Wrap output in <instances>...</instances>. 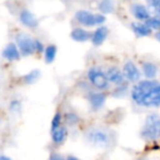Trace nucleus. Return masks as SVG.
Listing matches in <instances>:
<instances>
[{
	"mask_svg": "<svg viewBox=\"0 0 160 160\" xmlns=\"http://www.w3.org/2000/svg\"><path fill=\"white\" fill-rule=\"evenodd\" d=\"M34 41L35 38H32L30 34L21 32L18 33L16 36V45L18 46L19 52H20L21 56H31L35 54V49H34Z\"/></svg>",
	"mask_w": 160,
	"mask_h": 160,
	"instance_id": "nucleus-8",
	"label": "nucleus"
},
{
	"mask_svg": "<svg viewBox=\"0 0 160 160\" xmlns=\"http://www.w3.org/2000/svg\"><path fill=\"white\" fill-rule=\"evenodd\" d=\"M129 12L134 18V21L138 22H146L151 17L147 5L142 2H132L129 5Z\"/></svg>",
	"mask_w": 160,
	"mask_h": 160,
	"instance_id": "nucleus-11",
	"label": "nucleus"
},
{
	"mask_svg": "<svg viewBox=\"0 0 160 160\" xmlns=\"http://www.w3.org/2000/svg\"><path fill=\"white\" fill-rule=\"evenodd\" d=\"M137 160H151V159H149V158H145V157H142V158H139V159H137Z\"/></svg>",
	"mask_w": 160,
	"mask_h": 160,
	"instance_id": "nucleus-32",
	"label": "nucleus"
},
{
	"mask_svg": "<svg viewBox=\"0 0 160 160\" xmlns=\"http://www.w3.org/2000/svg\"><path fill=\"white\" fill-rule=\"evenodd\" d=\"M64 125V118H62V112L60 111H56L55 114L53 115L52 118V121H51V129H55V128H58L59 126Z\"/></svg>",
	"mask_w": 160,
	"mask_h": 160,
	"instance_id": "nucleus-23",
	"label": "nucleus"
},
{
	"mask_svg": "<svg viewBox=\"0 0 160 160\" xmlns=\"http://www.w3.org/2000/svg\"><path fill=\"white\" fill-rule=\"evenodd\" d=\"M66 160H81L79 157H77V156L75 155H67L66 156Z\"/></svg>",
	"mask_w": 160,
	"mask_h": 160,
	"instance_id": "nucleus-29",
	"label": "nucleus"
},
{
	"mask_svg": "<svg viewBox=\"0 0 160 160\" xmlns=\"http://www.w3.org/2000/svg\"><path fill=\"white\" fill-rule=\"evenodd\" d=\"M108 99H109V93L97 91L93 89H90L85 93V100L88 104V108L93 113H98L104 109Z\"/></svg>",
	"mask_w": 160,
	"mask_h": 160,
	"instance_id": "nucleus-6",
	"label": "nucleus"
},
{
	"mask_svg": "<svg viewBox=\"0 0 160 160\" xmlns=\"http://www.w3.org/2000/svg\"><path fill=\"white\" fill-rule=\"evenodd\" d=\"M57 52H58V48L55 44L45 45L44 52H43L44 62H46V64H53V62H55L56 57H57Z\"/></svg>",
	"mask_w": 160,
	"mask_h": 160,
	"instance_id": "nucleus-21",
	"label": "nucleus"
},
{
	"mask_svg": "<svg viewBox=\"0 0 160 160\" xmlns=\"http://www.w3.org/2000/svg\"><path fill=\"white\" fill-rule=\"evenodd\" d=\"M139 137L147 144L160 142V114L150 112L145 116L139 129Z\"/></svg>",
	"mask_w": 160,
	"mask_h": 160,
	"instance_id": "nucleus-3",
	"label": "nucleus"
},
{
	"mask_svg": "<svg viewBox=\"0 0 160 160\" xmlns=\"http://www.w3.org/2000/svg\"><path fill=\"white\" fill-rule=\"evenodd\" d=\"M110 35V29L108 25H100L96 29L91 30V38H90V43L92 46L100 47L107 42L108 38Z\"/></svg>",
	"mask_w": 160,
	"mask_h": 160,
	"instance_id": "nucleus-12",
	"label": "nucleus"
},
{
	"mask_svg": "<svg viewBox=\"0 0 160 160\" xmlns=\"http://www.w3.org/2000/svg\"><path fill=\"white\" fill-rule=\"evenodd\" d=\"M1 56L8 62H17L21 58V54L19 52L18 46L13 42H10L6 45L5 48L1 52Z\"/></svg>",
	"mask_w": 160,
	"mask_h": 160,
	"instance_id": "nucleus-17",
	"label": "nucleus"
},
{
	"mask_svg": "<svg viewBox=\"0 0 160 160\" xmlns=\"http://www.w3.org/2000/svg\"><path fill=\"white\" fill-rule=\"evenodd\" d=\"M86 142L93 148L109 149L116 142V134L109 127L102 125H91L83 132Z\"/></svg>",
	"mask_w": 160,
	"mask_h": 160,
	"instance_id": "nucleus-2",
	"label": "nucleus"
},
{
	"mask_svg": "<svg viewBox=\"0 0 160 160\" xmlns=\"http://www.w3.org/2000/svg\"><path fill=\"white\" fill-rule=\"evenodd\" d=\"M122 72L124 75L125 81L128 83L129 86H133L135 83H137L138 81L142 79V72H140L139 65L136 62H134L133 59H126L123 62L122 67Z\"/></svg>",
	"mask_w": 160,
	"mask_h": 160,
	"instance_id": "nucleus-7",
	"label": "nucleus"
},
{
	"mask_svg": "<svg viewBox=\"0 0 160 160\" xmlns=\"http://www.w3.org/2000/svg\"><path fill=\"white\" fill-rule=\"evenodd\" d=\"M129 99L136 107L142 109H160V80L142 79L131 86Z\"/></svg>",
	"mask_w": 160,
	"mask_h": 160,
	"instance_id": "nucleus-1",
	"label": "nucleus"
},
{
	"mask_svg": "<svg viewBox=\"0 0 160 160\" xmlns=\"http://www.w3.org/2000/svg\"><path fill=\"white\" fill-rule=\"evenodd\" d=\"M73 21L78 27L93 30L100 25H104L107 22V17L89 9H79L73 14Z\"/></svg>",
	"mask_w": 160,
	"mask_h": 160,
	"instance_id": "nucleus-4",
	"label": "nucleus"
},
{
	"mask_svg": "<svg viewBox=\"0 0 160 160\" xmlns=\"http://www.w3.org/2000/svg\"><path fill=\"white\" fill-rule=\"evenodd\" d=\"M41 77V71L38 69H33V70L27 72L24 76L22 77V81L25 85H33L40 79Z\"/></svg>",
	"mask_w": 160,
	"mask_h": 160,
	"instance_id": "nucleus-22",
	"label": "nucleus"
},
{
	"mask_svg": "<svg viewBox=\"0 0 160 160\" xmlns=\"http://www.w3.org/2000/svg\"><path fill=\"white\" fill-rule=\"evenodd\" d=\"M152 36L155 38V40L157 41V42L160 44V31H159V32H156V33H153V34H152Z\"/></svg>",
	"mask_w": 160,
	"mask_h": 160,
	"instance_id": "nucleus-30",
	"label": "nucleus"
},
{
	"mask_svg": "<svg viewBox=\"0 0 160 160\" xmlns=\"http://www.w3.org/2000/svg\"><path fill=\"white\" fill-rule=\"evenodd\" d=\"M47 160H66V156L62 155V153L57 152V151H53V152H51Z\"/></svg>",
	"mask_w": 160,
	"mask_h": 160,
	"instance_id": "nucleus-28",
	"label": "nucleus"
},
{
	"mask_svg": "<svg viewBox=\"0 0 160 160\" xmlns=\"http://www.w3.org/2000/svg\"><path fill=\"white\" fill-rule=\"evenodd\" d=\"M49 134H51V140L54 146L59 147V146H62V145L66 142V140L68 139L69 129L67 128L65 125H62V126H59L58 128L51 129Z\"/></svg>",
	"mask_w": 160,
	"mask_h": 160,
	"instance_id": "nucleus-14",
	"label": "nucleus"
},
{
	"mask_svg": "<svg viewBox=\"0 0 160 160\" xmlns=\"http://www.w3.org/2000/svg\"><path fill=\"white\" fill-rule=\"evenodd\" d=\"M45 48V44L40 40V38H35L34 41V49H35V54H43Z\"/></svg>",
	"mask_w": 160,
	"mask_h": 160,
	"instance_id": "nucleus-27",
	"label": "nucleus"
},
{
	"mask_svg": "<svg viewBox=\"0 0 160 160\" xmlns=\"http://www.w3.org/2000/svg\"><path fill=\"white\" fill-rule=\"evenodd\" d=\"M70 38L76 43H86L90 42V38H91V30H88L82 27H75L71 29L70 33H69Z\"/></svg>",
	"mask_w": 160,
	"mask_h": 160,
	"instance_id": "nucleus-15",
	"label": "nucleus"
},
{
	"mask_svg": "<svg viewBox=\"0 0 160 160\" xmlns=\"http://www.w3.org/2000/svg\"><path fill=\"white\" fill-rule=\"evenodd\" d=\"M18 19L23 27H25L27 29L30 30H36L38 28V25H40V20H38V17L31 10L27 9V8H23L19 12Z\"/></svg>",
	"mask_w": 160,
	"mask_h": 160,
	"instance_id": "nucleus-13",
	"label": "nucleus"
},
{
	"mask_svg": "<svg viewBox=\"0 0 160 160\" xmlns=\"http://www.w3.org/2000/svg\"><path fill=\"white\" fill-rule=\"evenodd\" d=\"M96 8L97 12L107 17L108 14H112L116 11V2L112 0H102V1L97 2Z\"/></svg>",
	"mask_w": 160,
	"mask_h": 160,
	"instance_id": "nucleus-19",
	"label": "nucleus"
},
{
	"mask_svg": "<svg viewBox=\"0 0 160 160\" xmlns=\"http://www.w3.org/2000/svg\"><path fill=\"white\" fill-rule=\"evenodd\" d=\"M0 160H12L10 157L8 156H5V155H0Z\"/></svg>",
	"mask_w": 160,
	"mask_h": 160,
	"instance_id": "nucleus-31",
	"label": "nucleus"
},
{
	"mask_svg": "<svg viewBox=\"0 0 160 160\" xmlns=\"http://www.w3.org/2000/svg\"><path fill=\"white\" fill-rule=\"evenodd\" d=\"M145 23L148 25V28L152 31V33H156V32L160 31V18L159 17L151 16Z\"/></svg>",
	"mask_w": 160,
	"mask_h": 160,
	"instance_id": "nucleus-24",
	"label": "nucleus"
},
{
	"mask_svg": "<svg viewBox=\"0 0 160 160\" xmlns=\"http://www.w3.org/2000/svg\"><path fill=\"white\" fill-rule=\"evenodd\" d=\"M129 90H131V86L128 83L118 86V87H113L109 91V96L113 97L115 99H123L125 97H129Z\"/></svg>",
	"mask_w": 160,
	"mask_h": 160,
	"instance_id": "nucleus-20",
	"label": "nucleus"
},
{
	"mask_svg": "<svg viewBox=\"0 0 160 160\" xmlns=\"http://www.w3.org/2000/svg\"><path fill=\"white\" fill-rule=\"evenodd\" d=\"M129 28H131L133 34L138 38H145L152 36V31L148 28V25L145 22H138V21H132L129 23Z\"/></svg>",
	"mask_w": 160,
	"mask_h": 160,
	"instance_id": "nucleus-16",
	"label": "nucleus"
},
{
	"mask_svg": "<svg viewBox=\"0 0 160 160\" xmlns=\"http://www.w3.org/2000/svg\"><path fill=\"white\" fill-rule=\"evenodd\" d=\"M151 16H156L160 18V0H151L146 2Z\"/></svg>",
	"mask_w": 160,
	"mask_h": 160,
	"instance_id": "nucleus-25",
	"label": "nucleus"
},
{
	"mask_svg": "<svg viewBox=\"0 0 160 160\" xmlns=\"http://www.w3.org/2000/svg\"><path fill=\"white\" fill-rule=\"evenodd\" d=\"M62 118H64V125L68 129L70 127H77L81 124V116L76 111L62 112Z\"/></svg>",
	"mask_w": 160,
	"mask_h": 160,
	"instance_id": "nucleus-18",
	"label": "nucleus"
},
{
	"mask_svg": "<svg viewBox=\"0 0 160 160\" xmlns=\"http://www.w3.org/2000/svg\"><path fill=\"white\" fill-rule=\"evenodd\" d=\"M104 70H105V75H107V78H108V80H109V83H110V86H111V88L118 87V86L127 83L126 81H125L122 69H121V67H118V65H110Z\"/></svg>",
	"mask_w": 160,
	"mask_h": 160,
	"instance_id": "nucleus-9",
	"label": "nucleus"
},
{
	"mask_svg": "<svg viewBox=\"0 0 160 160\" xmlns=\"http://www.w3.org/2000/svg\"><path fill=\"white\" fill-rule=\"evenodd\" d=\"M86 81L91 87V89L97 90V91L109 93V91L111 90V86L109 83L107 75H105L104 68H102L101 66H98V65L90 66L87 69Z\"/></svg>",
	"mask_w": 160,
	"mask_h": 160,
	"instance_id": "nucleus-5",
	"label": "nucleus"
},
{
	"mask_svg": "<svg viewBox=\"0 0 160 160\" xmlns=\"http://www.w3.org/2000/svg\"><path fill=\"white\" fill-rule=\"evenodd\" d=\"M140 72H142V79H157L158 76L160 73V67L153 60L145 59L142 62H140L139 64Z\"/></svg>",
	"mask_w": 160,
	"mask_h": 160,
	"instance_id": "nucleus-10",
	"label": "nucleus"
},
{
	"mask_svg": "<svg viewBox=\"0 0 160 160\" xmlns=\"http://www.w3.org/2000/svg\"><path fill=\"white\" fill-rule=\"evenodd\" d=\"M21 110H22V103H21L20 100L13 99V100L10 101V103H9V111L10 112H12V113H14V114H18L21 112Z\"/></svg>",
	"mask_w": 160,
	"mask_h": 160,
	"instance_id": "nucleus-26",
	"label": "nucleus"
}]
</instances>
